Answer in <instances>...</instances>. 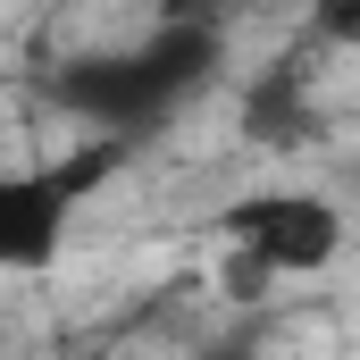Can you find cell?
Masks as SVG:
<instances>
[{
  "label": "cell",
  "mask_w": 360,
  "mask_h": 360,
  "mask_svg": "<svg viewBox=\"0 0 360 360\" xmlns=\"http://www.w3.org/2000/svg\"><path fill=\"white\" fill-rule=\"evenodd\" d=\"M218 59H226L218 25H210L201 8H168L151 42H134V51H101V59L59 68V76H51V101H59L68 117H84L92 134L134 143V134H151L160 117H176L184 101L218 76Z\"/></svg>",
  "instance_id": "6da1fadb"
},
{
  "label": "cell",
  "mask_w": 360,
  "mask_h": 360,
  "mask_svg": "<svg viewBox=\"0 0 360 360\" xmlns=\"http://www.w3.org/2000/svg\"><path fill=\"white\" fill-rule=\"evenodd\" d=\"M117 160H126V143L92 134L84 151H68L51 168H8L0 176V269H17V276L51 269L68 252V226H76L84 193H101V184L117 176Z\"/></svg>",
  "instance_id": "7a4b0ae2"
},
{
  "label": "cell",
  "mask_w": 360,
  "mask_h": 360,
  "mask_svg": "<svg viewBox=\"0 0 360 360\" xmlns=\"http://www.w3.org/2000/svg\"><path fill=\"white\" fill-rule=\"evenodd\" d=\"M226 243H243L269 276H302L344 252V218L319 193H252L226 210Z\"/></svg>",
  "instance_id": "3957f363"
},
{
  "label": "cell",
  "mask_w": 360,
  "mask_h": 360,
  "mask_svg": "<svg viewBox=\"0 0 360 360\" xmlns=\"http://www.w3.org/2000/svg\"><path fill=\"white\" fill-rule=\"evenodd\" d=\"M243 134H252V143H269V151L310 143V134H319V109H310V84H302V68H293V59H276L269 76L243 92Z\"/></svg>",
  "instance_id": "277c9868"
},
{
  "label": "cell",
  "mask_w": 360,
  "mask_h": 360,
  "mask_svg": "<svg viewBox=\"0 0 360 360\" xmlns=\"http://www.w3.org/2000/svg\"><path fill=\"white\" fill-rule=\"evenodd\" d=\"M310 34L327 51H360V0H310Z\"/></svg>",
  "instance_id": "5b68a950"
},
{
  "label": "cell",
  "mask_w": 360,
  "mask_h": 360,
  "mask_svg": "<svg viewBox=\"0 0 360 360\" xmlns=\"http://www.w3.org/2000/svg\"><path fill=\"white\" fill-rule=\"evenodd\" d=\"M276 276L260 269V260H252V252H243V243H226V293H235V302H260V293H269Z\"/></svg>",
  "instance_id": "8992f818"
},
{
  "label": "cell",
  "mask_w": 360,
  "mask_h": 360,
  "mask_svg": "<svg viewBox=\"0 0 360 360\" xmlns=\"http://www.w3.org/2000/svg\"><path fill=\"white\" fill-rule=\"evenodd\" d=\"M201 360H252V335L243 344H218V352H201Z\"/></svg>",
  "instance_id": "52a82bcc"
},
{
  "label": "cell",
  "mask_w": 360,
  "mask_h": 360,
  "mask_svg": "<svg viewBox=\"0 0 360 360\" xmlns=\"http://www.w3.org/2000/svg\"><path fill=\"white\" fill-rule=\"evenodd\" d=\"M168 8H210V0H168Z\"/></svg>",
  "instance_id": "ba28073f"
}]
</instances>
